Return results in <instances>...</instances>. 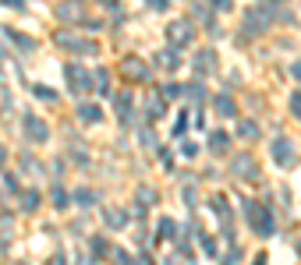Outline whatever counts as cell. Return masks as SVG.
<instances>
[{
    "mask_svg": "<svg viewBox=\"0 0 301 265\" xmlns=\"http://www.w3.org/2000/svg\"><path fill=\"white\" fill-rule=\"evenodd\" d=\"M273 159H277V163H284V166L294 159V152H291V141H287V138H277V141H273Z\"/></svg>",
    "mask_w": 301,
    "mask_h": 265,
    "instance_id": "obj_1",
    "label": "cell"
},
{
    "mask_svg": "<svg viewBox=\"0 0 301 265\" xmlns=\"http://www.w3.org/2000/svg\"><path fill=\"white\" fill-rule=\"evenodd\" d=\"M25 131H28L32 141H43V138H46V124H43L39 117H25Z\"/></svg>",
    "mask_w": 301,
    "mask_h": 265,
    "instance_id": "obj_2",
    "label": "cell"
},
{
    "mask_svg": "<svg viewBox=\"0 0 301 265\" xmlns=\"http://www.w3.org/2000/svg\"><path fill=\"white\" fill-rule=\"evenodd\" d=\"M67 78H71V85H74V89H82V92L89 89V78H85V71H78V64H71V67H67Z\"/></svg>",
    "mask_w": 301,
    "mask_h": 265,
    "instance_id": "obj_3",
    "label": "cell"
},
{
    "mask_svg": "<svg viewBox=\"0 0 301 265\" xmlns=\"http://www.w3.org/2000/svg\"><path fill=\"white\" fill-rule=\"evenodd\" d=\"M170 43H174V46H184V43H188V25H184V21H174V25H170Z\"/></svg>",
    "mask_w": 301,
    "mask_h": 265,
    "instance_id": "obj_4",
    "label": "cell"
},
{
    "mask_svg": "<svg viewBox=\"0 0 301 265\" xmlns=\"http://www.w3.org/2000/svg\"><path fill=\"white\" fill-rule=\"evenodd\" d=\"M78 113H82V117H85L89 124H96V121L103 117V113H99V106H92V103H82V106H78Z\"/></svg>",
    "mask_w": 301,
    "mask_h": 265,
    "instance_id": "obj_5",
    "label": "cell"
},
{
    "mask_svg": "<svg viewBox=\"0 0 301 265\" xmlns=\"http://www.w3.org/2000/svg\"><path fill=\"white\" fill-rule=\"evenodd\" d=\"M234 173H245V177H255V163H252L248 156H241V159L234 163Z\"/></svg>",
    "mask_w": 301,
    "mask_h": 265,
    "instance_id": "obj_6",
    "label": "cell"
},
{
    "mask_svg": "<svg viewBox=\"0 0 301 265\" xmlns=\"http://www.w3.org/2000/svg\"><path fill=\"white\" fill-rule=\"evenodd\" d=\"M216 113H220V117H223V113L234 117V103H231V99H216Z\"/></svg>",
    "mask_w": 301,
    "mask_h": 265,
    "instance_id": "obj_7",
    "label": "cell"
},
{
    "mask_svg": "<svg viewBox=\"0 0 301 265\" xmlns=\"http://www.w3.org/2000/svg\"><path fill=\"white\" fill-rule=\"evenodd\" d=\"M209 145H213V152H223V148H227V134H220V131H216V134L209 138Z\"/></svg>",
    "mask_w": 301,
    "mask_h": 265,
    "instance_id": "obj_8",
    "label": "cell"
},
{
    "mask_svg": "<svg viewBox=\"0 0 301 265\" xmlns=\"http://www.w3.org/2000/svg\"><path fill=\"white\" fill-rule=\"evenodd\" d=\"M106 223L110 226H124V212H106Z\"/></svg>",
    "mask_w": 301,
    "mask_h": 265,
    "instance_id": "obj_9",
    "label": "cell"
},
{
    "mask_svg": "<svg viewBox=\"0 0 301 265\" xmlns=\"http://www.w3.org/2000/svg\"><path fill=\"white\" fill-rule=\"evenodd\" d=\"M160 237H167V241L174 237V223H170V219H163V223H160Z\"/></svg>",
    "mask_w": 301,
    "mask_h": 265,
    "instance_id": "obj_10",
    "label": "cell"
},
{
    "mask_svg": "<svg viewBox=\"0 0 301 265\" xmlns=\"http://www.w3.org/2000/svg\"><path fill=\"white\" fill-rule=\"evenodd\" d=\"M21 202H25V209H35V202H39V195H35V191H28V195H25Z\"/></svg>",
    "mask_w": 301,
    "mask_h": 265,
    "instance_id": "obj_11",
    "label": "cell"
},
{
    "mask_svg": "<svg viewBox=\"0 0 301 265\" xmlns=\"http://www.w3.org/2000/svg\"><path fill=\"white\" fill-rule=\"evenodd\" d=\"M74 198H78V205H82V202H92L96 195H92V191H78V195H74Z\"/></svg>",
    "mask_w": 301,
    "mask_h": 265,
    "instance_id": "obj_12",
    "label": "cell"
},
{
    "mask_svg": "<svg viewBox=\"0 0 301 265\" xmlns=\"http://www.w3.org/2000/svg\"><path fill=\"white\" fill-rule=\"evenodd\" d=\"M291 106H294V113H298V117H301V92L294 96V103H291Z\"/></svg>",
    "mask_w": 301,
    "mask_h": 265,
    "instance_id": "obj_13",
    "label": "cell"
},
{
    "mask_svg": "<svg viewBox=\"0 0 301 265\" xmlns=\"http://www.w3.org/2000/svg\"><path fill=\"white\" fill-rule=\"evenodd\" d=\"M294 74H298V78H301V64H298V67H294Z\"/></svg>",
    "mask_w": 301,
    "mask_h": 265,
    "instance_id": "obj_14",
    "label": "cell"
},
{
    "mask_svg": "<svg viewBox=\"0 0 301 265\" xmlns=\"http://www.w3.org/2000/svg\"><path fill=\"white\" fill-rule=\"evenodd\" d=\"M0 163H4V148H0Z\"/></svg>",
    "mask_w": 301,
    "mask_h": 265,
    "instance_id": "obj_15",
    "label": "cell"
}]
</instances>
